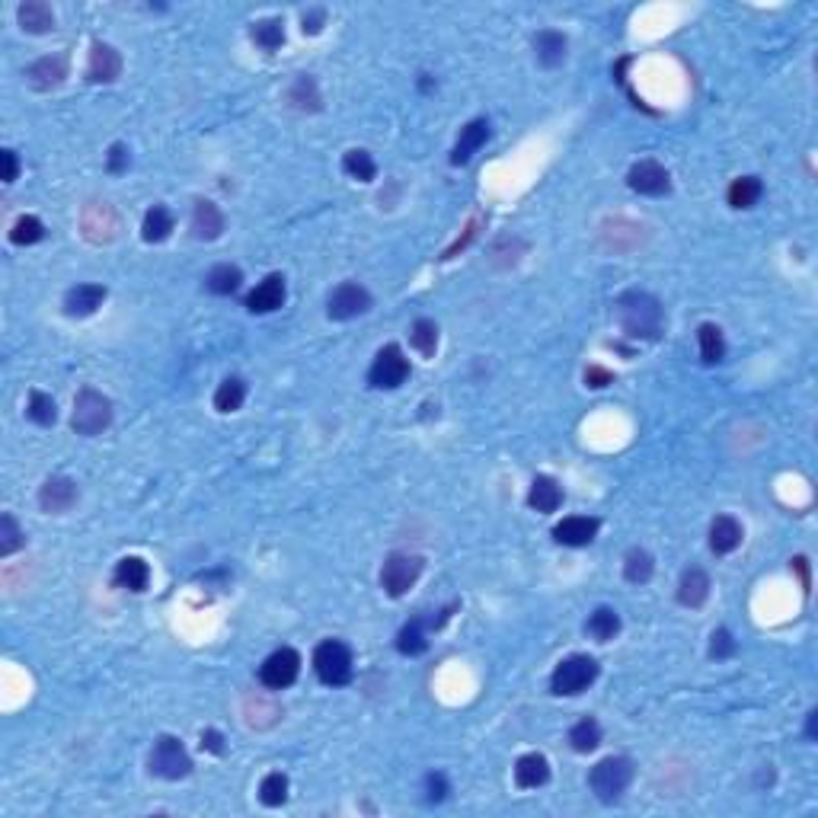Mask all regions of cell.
I'll list each match as a JSON object with an SVG mask.
<instances>
[{
    "label": "cell",
    "instance_id": "6da1fadb",
    "mask_svg": "<svg viewBox=\"0 0 818 818\" xmlns=\"http://www.w3.org/2000/svg\"><path fill=\"white\" fill-rule=\"evenodd\" d=\"M614 317L630 339H659L665 327V310L649 291H623L614 301Z\"/></svg>",
    "mask_w": 818,
    "mask_h": 818
},
{
    "label": "cell",
    "instance_id": "7a4b0ae2",
    "mask_svg": "<svg viewBox=\"0 0 818 818\" xmlns=\"http://www.w3.org/2000/svg\"><path fill=\"white\" fill-rule=\"evenodd\" d=\"M633 780V761L621 758V754H611V758H601L589 773V783L595 790V796L601 803H617L623 796V790Z\"/></svg>",
    "mask_w": 818,
    "mask_h": 818
},
{
    "label": "cell",
    "instance_id": "3957f363",
    "mask_svg": "<svg viewBox=\"0 0 818 818\" xmlns=\"http://www.w3.org/2000/svg\"><path fill=\"white\" fill-rule=\"evenodd\" d=\"M112 422V403L109 397H103L93 387H84L74 399V416L71 426L77 435H99L103 429H109Z\"/></svg>",
    "mask_w": 818,
    "mask_h": 818
},
{
    "label": "cell",
    "instance_id": "277c9868",
    "mask_svg": "<svg viewBox=\"0 0 818 818\" xmlns=\"http://www.w3.org/2000/svg\"><path fill=\"white\" fill-rule=\"evenodd\" d=\"M598 678V661L591 655H570L553 668L550 691L557 697H576L582 691H589V684Z\"/></svg>",
    "mask_w": 818,
    "mask_h": 818
},
{
    "label": "cell",
    "instance_id": "5b68a950",
    "mask_svg": "<svg viewBox=\"0 0 818 818\" xmlns=\"http://www.w3.org/2000/svg\"><path fill=\"white\" fill-rule=\"evenodd\" d=\"M314 672L323 684L329 688H342L352 681V652L346 642L339 640H323L314 652Z\"/></svg>",
    "mask_w": 818,
    "mask_h": 818
},
{
    "label": "cell",
    "instance_id": "8992f818",
    "mask_svg": "<svg viewBox=\"0 0 818 818\" xmlns=\"http://www.w3.org/2000/svg\"><path fill=\"white\" fill-rule=\"evenodd\" d=\"M422 557L416 553H390L384 560V570H380V589L390 598H403L406 591L413 589L422 576Z\"/></svg>",
    "mask_w": 818,
    "mask_h": 818
},
{
    "label": "cell",
    "instance_id": "52a82bcc",
    "mask_svg": "<svg viewBox=\"0 0 818 818\" xmlns=\"http://www.w3.org/2000/svg\"><path fill=\"white\" fill-rule=\"evenodd\" d=\"M151 773L154 777H164V780H179L192 771V758L186 752V745L177 739V735H160L154 742V752H151Z\"/></svg>",
    "mask_w": 818,
    "mask_h": 818
},
{
    "label": "cell",
    "instance_id": "ba28073f",
    "mask_svg": "<svg viewBox=\"0 0 818 818\" xmlns=\"http://www.w3.org/2000/svg\"><path fill=\"white\" fill-rule=\"evenodd\" d=\"M409 378V359L403 355L399 346H384L371 361V371H368V384L378 387V390H393L403 380Z\"/></svg>",
    "mask_w": 818,
    "mask_h": 818
},
{
    "label": "cell",
    "instance_id": "9c48e42d",
    "mask_svg": "<svg viewBox=\"0 0 818 818\" xmlns=\"http://www.w3.org/2000/svg\"><path fill=\"white\" fill-rule=\"evenodd\" d=\"M298 674H301V655L288 646L276 649V652L259 665V681L272 691L291 688V684L298 681Z\"/></svg>",
    "mask_w": 818,
    "mask_h": 818
},
{
    "label": "cell",
    "instance_id": "30bf717a",
    "mask_svg": "<svg viewBox=\"0 0 818 818\" xmlns=\"http://www.w3.org/2000/svg\"><path fill=\"white\" fill-rule=\"evenodd\" d=\"M368 308H371V295L359 282H342L339 288H333V295L327 301L329 320H352V317L365 314Z\"/></svg>",
    "mask_w": 818,
    "mask_h": 818
},
{
    "label": "cell",
    "instance_id": "8fae6325",
    "mask_svg": "<svg viewBox=\"0 0 818 818\" xmlns=\"http://www.w3.org/2000/svg\"><path fill=\"white\" fill-rule=\"evenodd\" d=\"M627 186L633 192H640V196H668V189H672V177H668V170L659 164V160H640V164L630 167L627 173Z\"/></svg>",
    "mask_w": 818,
    "mask_h": 818
},
{
    "label": "cell",
    "instance_id": "7c38bea8",
    "mask_svg": "<svg viewBox=\"0 0 818 818\" xmlns=\"http://www.w3.org/2000/svg\"><path fill=\"white\" fill-rule=\"evenodd\" d=\"M80 227H84V237L90 243H109L118 230V217L106 202H93L80 215Z\"/></svg>",
    "mask_w": 818,
    "mask_h": 818
},
{
    "label": "cell",
    "instance_id": "4fadbf2b",
    "mask_svg": "<svg viewBox=\"0 0 818 818\" xmlns=\"http://www.w3.org/2000/svg\"><path fill=\"white\" fill-rule=\"evenodd\" d=\"M77 496H80V490L71 477H48L39 490V505H42V511H48V515H61V511L74 509Z\"/></svg>",
    "mask_w": 818,
    "mask_h": 818
},
{
    "label": "cell",
    "instance_id": "5bb4252c",
    "mask_svg": "<svg viewBox=\"0 0 818 818\" xmlns=\"http://www.w3.org/2000/svg\"><path fill=\"white\" fill-rule=\"evenodd\" d=\"M282 304H285V276H278V272L266 276L247 295L249 314H272V310H278Z\"/></svg>",
    "mask_w": 818,
    "mask_h": 818
},
{
    "label": "cell",
    "instance_id": "9a60e30c",
    "mask_svg": "<svg viewBox=\"0 0 818 818\" xmlns=\"http://www.w3.org/2000/svg\"><path fill=\"white\" fill-rule=\"evenodd\" d=\"M122 74V55L106 42H93L90 61H86V80L93 84H112Z\"/></svg>",
    "mask_w": 818,
    "mask_h": 818
},
{
    "label": "cell",
    "instance_id": "2e32d148",
    "mask_svg": "<svg viewBox=\"0 0 818 818\" xmlns=\"http://www.w3.org/2000/svg\"><path fill=\"white\" fill-rule=\"evenodd\" d=\"M598 528H601L598 518L570 515L553 528V537H557V543H563V547H589V543L595 540Z\"/></svg>",
    "mask_w": 818,
    "mask_h": 818
},
{
    "label": "cell",
    "instance_id": "e0dca14e",
    "mask_svg": "<svg viewBox=\"0 0 818 818\" xmlns=\"http://www.w3.org/2000/svg\"><path fill=\"white\" fill-rule=\"evenodd\" d=\"M67 77V55H45V58L33 61L26 71V80L33 90H52Z\"/></svg>",
    "mask_w": 818,
    "mask_h": 818
},
{
    "label": "cell",
    "instance_id": "ac0fdd59",
    "mask_svg": "<svg viewBox=\"0 0 818 818\" xmlns=\"http://www.w3.org/2000/svg\"><path fill=\"white\" fill-rule=\"evenodd\" d=\"M106 295H109V291H106L103 285H93V282L77 285V288H71L65 295V314L67 317H90V314H96V310L103 308Z\"/></svg>",
    "mask_w": 818,
    "mask_h": 818
},
{
    "label": "cell",
    "instance_id": "d6986e66",
    "mask_svg": "<svg viewBox=\"0 0 818 818\" xmlns=\"http://www.w3.org/2000/svg\"><path fill=\"white\" fill-rule=\"evenodd\" d=\"M642 224L636 221H627V217H614V221H604L601 224V240L608 243L611 249H636L642 243Z\"/></svg>",
    "mask_w": 818,
    "mask_h": 818
},
{
    "label": "cell",
    "instance_id": "ffe728a7",
    "mask_svg": "<svg viewBox=\"0 0 818 818\" xmlns=\"http://www.w3.org/2000/svg\"><path fill=\"white\" fill-rule=\"evenodd\" d=\"M742 537H745L742 524L735 521L732 515H720V518H713V524H710V550L726 557V553L739 550Z\"/></svg>",
    "mask_w": 818,
    "mask_h": 818
},
{
    "label": "cell",
    "instance_id": "44dd1931",
    "mask_svg": "<svg viewBox=\"0 0 818 818\" xmlns=\"http://www.w3.org/2000/svg\"><path fill=\"white\" fill-rule=\"evenodd\" d=\"M192 234L198 240H217L224 234V215L215 202H208V198L196 202V208H192Z\"/></svg>",
    "mask_w": 818,
    "mask_h": 818
},
{
    "label": "cell",
    "instance_id": "7402d4cb",
    "mask_svg": "<svg viewBox=\"0 0 818 818\" xmlns=\"http://www.w3.org/2000/svg\"><path fill=\"white\" fill-rule=\"evenodd\" d=\"M16 20H20L23 33L42 35V33H52L55 29V10L48 7L45 0H26V4H20V10H16Z\"/></svg>",
    "mask_w": 818,
    "mask_h": 818
},
{
    "label": "cell",
    "instance_id": "603a6c76",
    "mask_svg": "<svg viewBox=\"0 0 818 818\" xmlns=\"http://www.w3.org/2000/svg\"><path fill=\"white\" fill-rule=\"evenodd\" d=\"M528 505L540 515H550L563 505V486L557 483L553 477H534L528 492Z\"/></svg>",
    "mask_w": 818,
    "mask_h": 818
},
{
    "label": "cell",
    "instance_id": "cb8c5ba5",
    "mask_svg": "<svg viewBox=\"0 0 818 818\" xmlns=\"http://www.w3.org/2000/svg\"><path fill=\"white\" fill-rule=\"evenodd\" d=\"M486 138H490V122H486V118H473L467 128H460V138H458V145H454L451 164H467V160L486 145Z\"/></svg>",
    "mask_w": 818,
    "mask_h": 818
},
{
    "label": "cell",
    "instance_id": "d4e9b609",
    "mask_svg": "<svg viewBox=\"0 0 818 818\" xmlns=\"http://www.w3.org/2000/svg\"><path fill=\"white\" fill-rule=\"evenodd\" d=\"M547 780H550V764H547L543 754L530 752L515 761V783L521 790H534V786H543Z\"/></svg>",
    "mask_w": 818,
    "mask_h": 818
},
{
    "label": "cell",
    "instance_id": "484cf974",
    "mask_svg": "<svg viewBox=\"0 0 818 818\" xmlns=\"http://www.w3.org/2000/svg\"><path fill=\"white\" fill-rule=\"evenodd\" d=\"M566 48H570V42H566V35L557 33V29H540V33L534 35V55L543 67L563 65Z\"/></svg>",
    "mask_w": 818,
    "mask_h": 818
},
{
    "label": "cell",
    "instance_id": "4316f807",
    "mask_svg": "<svg viewBox=\"0 0 818 818\" xmlns=\"http://www.w3.org/2000/svg\"><path fill=\"white\" fill-rule=\"evenodd\" d=\"M116 585H122V589H128V591H147V585H151V566H147L141 557L118 560Z\"/></svg>",
    "mask_w": 818,
    "mask_h": 818
},
{
    "label": "cell",
    "instance_id": "83f0119b",
    "mask_svg": "<svg viewBox=\"0 0 818 818\" xmlns=\"http://www.w3.org/2000/svg\"><path fill=\"white\" fill-rule=\"evenodd\" d=\"M707 598H710V576L694 566V570H688L684 576H681V582H678V601L684 604V608H701Z\"/></svg>",
    "mask_w": 818,
    "mask_h": 818
},
{
    "label": "cell",
    "instance_id": "f1b7e54d",
    "mask_svg": "<svg viewBox=\"0 0 818 818\" xmlns=\"http://www.w3.org/2000/svg\"><path fill=\"white\" fill-rule=\"evenodd\" d=\"M173 215L167 205H154L151 211L145 215V221H141V237H145L147 243H164L167 237L173 234Z\"/></svg>",
    "mask_w": 818,
    "mask_h": 818
},
{
    "label": "cell",
    "instance_id": "f546056e",
    "mask_svg": "<svg viewBox=\"0 0 818 818\" xmlns=\"http://www.w3.org/2000/svg\"><path fill=\"white\" fill-rule=\"evenodd\" d=\"M249 35H253V42L262 48V52H276V48H282V42H285V23L276 20V16H266V20L253 23Z\"/></svg>",
    "mask_w": 818,
    "mask_h": 818
},
{
    "label": "cell",
    "instance_id": "4dcf8cb0",
    "mask_svg": "<svg viewBox=\"0 0 818 818\" xmlns=\"http://www.w3.org/2000/svg\"><path fill=\"white\" fill-rule=\"evenodd\" d=\"M243 282V272L237 266H230V262H224V266H215L205 276V288L211 291V295H234L237 288H240Z\"/></svg>",
    "mask_w": 818,
    "mask_h": 818
},
{
    "label": "cell",
    "instance_id": "1f68e13d",
    "mask_svg": "<svg viewBox=\"0 0 818 818\" xmlns=\"http://www.w3.org/2000/svg\"><path fill=\"white\" fill-rule=\"evenodd\" d=\"M243 399H247V384L240 378H227L215 390V409L217 413H237L243 406Z\"/></svg>",
    "mask_w": 818,
    "mask_h": 818
},
{
    "label": "cell",
    "instance_id": "d6a6232c",
    "mask_svg": "<svg viewBox=\"0 0 818 818\" xmlns=\"http://www.w3.org/2000/svg\"><path fill=\"white\" fill-rule=\"evenodd\" d=\"M409 342H413V348L422 355V359H435V352H439V327H435V320H416L413 327H409Z\"/></svg>",
    "mask_w": 818,
    "mask_h": 818
},
{
    "label": "cell",
    "instance_id": "836d02e7",
    "mask_svg": "<svg viewBox=\"0 0 818 818\" xmlns=\"http://www.w3.org/2000/svg\"><path fill=\"white\" fill-rule=\"evenodd\" d=\"M585 630H589V636H595L598 642L614 640V636L621 633V614H617L614 608H598L595 614L589 617Z\"/></svg>",
    "mask_w": 818,
    "mask_h": 818
},
{
    "label": "cell",
    "instance_id": "e575fe53",
    "mask_svg": "<svg viewBox=\"0 0 818 818\" xmlns=\"http://www.w3.org/2000/svg\"><path fill=\"white\" fill-rule=\"evenodd\" d=\"M570 745L582 754L595 752V748L601 745V726H598V720H591V716L579 720L576 726L570 729Z\"/></svg>",
    "mask_w": 818,
    "mask_h": 818
},
{
    "label": "cell",
    "instance_id": "d590c367",
    "mask_svg": "<svg viewBox=\"0 0 818 818\" xmlns=\"http://www.w3.org/2000/svg\"><path fill=\"white\" fill-rule=\"evenodd\" d=\"M342 170H346L352 179H359V183H371V179L378 177V164H374L371 154L361 151V147L346 151V157H342Z\"/></svg>",
    "mask_w": 818,
    "mask_h": 818
},
{
    "label": "cell",
    "instance_id": "8d00e7d4",
    "mask_svg": "<svg viewBox=\"0 0 818 818\" xmlns=\"http://www.w3.org/2000/svg\"><path fill=\"white\" fill-rule=\"evenodd\" d=\"M697 339H701V355L707 365L722 361V355H726V339H722V329L716 327V323H703V327L697 329Z\"/></svg>",
    "mask_w": 818,
    "mask_h": 818
},
{
    "label": "cell",
    "instance_id": "74e56055",
    "mask_svg": "<svg viewBox=\"0 0 818 818\" xmlns=\"http://www.w3.org/2000/svg\"><path fill=\"white\" fill-rule=\"evenodd\" d=\"M761 192H764V186H761L758 177H739L729 186V205L732 208H752L761 198Z\"/></svg>",
    "mask_w": 818,
    "mask_h": 818
},
{
    "label": "cell",
    "instance_id": "f35d334b",
    "mask_svg": "<svg viewBox=\"0 0 818 818\" xmlns=\"http://www.w3.org/2000/svg\"><path fill=\"white\" fill-rule=\"evenodd\" d=\"M652 570H655L652 557H649L646 550H640V547H633V550L627 553V560H623V579L633 585L649 582V579H652Z\"/></svg>",
    "mask_w": 818,
    "mask_h": 818
},
{
    "label": "cell",
    "instance_id": "ab89813d",
    "mask_svg": "<svg viewBox=\"0 0 818 818\" xmlns=\"http://www.w3.org/2000/svg\"><path fill=\"white\" fill-rule=\"evenodd\" d=\"M26 416L35 422V426H55V419H58V406H55V399L48 397V393L33 390L29 393Z\"/></svg>",
    "mask_w": 818,
    "mask_h": 818
},
{
    "label": "cell",
    "instance_id": "60d3db41",
    "mask_svg": "<svg viewBox=\"0 0 818 818\" xmlns=\"http://www.w3.org/2000/svg\"><path fill=\"white\" fill-rule=\"evenodd\" d=\"M288 799V777L285 773H266L259 783V803L268 805V809H276Z\"/></svg>",
    "mask_w": 818,
    "mask_h": 818
},
{
    "label": "cell",
    "instance_id": "b9f144b4",
    "mask_svg": "<svg viewBox=\"0 0 818 818\" xmlns=\"http://www.w3.org/2000/svg\"><path fill=\"white\" fill-rule=\"evenodd\" d=\"M42 237H45V227H42V221L35 215L16 217V224L10 227V243H16V247H33Z\"/></svg>",
    "mask_w": 818,
    "mask_h": 818
},
{
    "label": "cell",
    "instance_id": "7bdbcfd3",
    "mask_svg": "<svg viewBox=\"0 0 818 818\" xmlns=\"http://www.w3.org/2000/svg\"><path fill=\"white\" fill-rule=\"evenodd\" d=\"M288 99H291V106H295V109H304V112H317V109H320V93H317L314 77H308V74H304V77H298L295 86H291V93H288Z\"/></svg>",
    "mask_w": 818,
    "mask_h": 818
},
{
    "label": "cell",
    "instance_id": "ee69618b",
    "mask_svg": "<svg viewBox=\"0 0 818 818\" xmlns=\"http://www.w3.org/2000/svg\"><path fill=\"white\" fill-rule=\"evenodd\" d=\"M26 543V534L20 530L14 515H0V557H14Z\"/></svg>",
    "mask_w": 818,
    "mask_h": 818
},
{
    "label": "cell",
    "instance_id": "f6af8a7d",
    "mask_svg": "<svg viewBox=\"0 0 818 818\" xmlns=\"http://www.w3.org/2000/svg\"><path fill=\"white\" fill-rule=\"evenodd\" d=\"M397 649L403 655H419L429 649V640H426V630H422V621H413V623H406L403 630H399L397 636Z\"/></svg>",
    "mask_w": 818,
    "mask_h": 818
},
{
    "label": "cell",
    "instance_id": "bcb514c9",
    "mask_svg": "<svg viewBox=\"0 0 818 818\" xmlns=\"http://www.w3.org/2000/svg\"><path fill=\"white\" fill-rule=\"evenodd\" d=\"M710 655H713V659H729V655H735V640L726 627L713 630V636H710Z\"/></svg>",
    "mask_w": 818,
    "mask_h": 818
},
{
    "label": "cell",
    "instance_id": "7dc6e473",
    "mask_svg": "<svg viewBox=\"0 0 818 818\" xmlns=\"http://www.w3.org/2000/svg\"><path fill=\"white\" fill-rule=\"evenodd\" d=\"M585 384H589L591 390H601V387L614 384V374H611L608 368H601V365H589L585 368Z\"/></svg>",
    "mask_w": 818,
    "mask_h": 818
},
{
    "label": "cell",
    "instance_id": "c3c4849f",
    "mask_svg": "<svg viewBox=\"0 0 818 818\" xmlns=\"http://www.w3.org/2000/svg\"><path fill=\"white\" fill-rule=\"evenodd\" d=\"M448 796V780L441 773H429L426 777V799L429 803H441Z\"/></svg>",
    "mask_w": 818,
    "mask_h": 818
},
{
    "label": "cell",
    "instance_id": "681fc988",
    "mask_svg": "<svg viewBox=\"0 0 818 818\" xmlns=\"http://www.w3.org/2000/svg\"><path fill=\"white\" fill-rule=\"evenodd\" d=\"M304 35H317L323 29V23H327V14H323L320 7H314V10H308V14H304Z\"/></svg>",
    "mask_w": 818,
    "mask_h": 818
},
{
    "label": "cell",
    "instance_id": "f907efd6",
    "mask_svg": "<svg viewBox=\"0 0 818 818\" xmlns=\"http://www.w3.org/2000/svg\"><path fill=\"white\" fill-rule=\"evenodd\" d=\"M0 160H4V183H14L20 177V160H16V151H0Z\"/></svg>",
    "mask_w": 818,
    "mask_h": 818
},
{
    "label": "cell",
    "instance_id": "816d5d0a",
    "mask_svg": "<svg viewBox=\"0 0 818 818\" xmlns=\"http://www.w3.org/2000/svg\"><path fill=\"white\" fill-rule=\"evenodd\" d=\"M128 167V147L125 145H112L109 147V170L112 173H122Z\"/></svg>",
    "mask_w": 818,
    "mask_h": 818
},
{
    "label": "cell",
    "instance_id": "f5cc1de1",
    "mask_svg": "<svg viewBox=\"0 0 818 818\" xmlns=\"http://www.w3.org/2000/svg\"><path fill=\"white\" fill-rule=\"evenodd\" d=\"M202 748H205V752H211V754H221L224 752L221 732H217V729H205V732H202Z\"/></svg>",
    "mask_w": 818,
    "mask_h": 818
},
{
    "label": "cell",
    "instance_id": "db71d44e",
    "mask_svg": "<svg viewBox=\"0 0 818 818\" xmlns=\"http://www.w3.org/2000/svg\"><path fill=\"white\" fill-rule=\"evenodd\" d=\"M793 570H799V576H803V589L809 591V563H805V557L793 560Z\"/></svg>",
    "mask_w": 818,
    "mask_h": 818
},
{
    "label": "cell",
    "instance_id": "11a10c76",
    "mask_svg": "<svg viewBox=\"0 0 818 818\" xmlns=\"http://www.w3.org/2000/svg\"><path fill=\"white\" fill-rule=\"evenodd\" d=\"M815 722H818V713L812 710L809 720H805V735H809V739H815Z\"/></svg>",
    "mask_w": 818,
    "mask_h": 818
}]
</instances>
